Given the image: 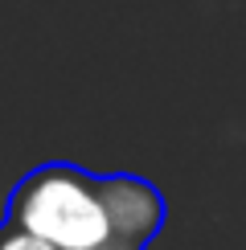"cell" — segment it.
<instances>
[{
	"mask_svg": "<svg viewBox=\"0 0 246 250\" xmlns=\"http://www.w3.org/2000/svg\"><path fill=\"white\" fill-rule=\"evenodd\" d=\"M0 250H54V246L33 238V234H25V230H17V226L0 222Z\"/></svg>",
	"mask_w": 246,
	"mask_h": 250,
	"instance_id": "2",
	"label": "cell"
},
{
	"mask_svg": "<svg viewBox=\"0 0 246 250\" xmlns=\"http://www.w3.org/2000/svg\"><path fill=\"white\" fill-rule=\"evenodd\" d=\"M4 226H17L54 250H148L164 230V197L144 176H99L58 160L17 181Z\"/></svg>",
	"mask_w": 246,
	"mask_h": 250,
	"instance_id": "1",
	"label": "cell"
}]
</instances>
